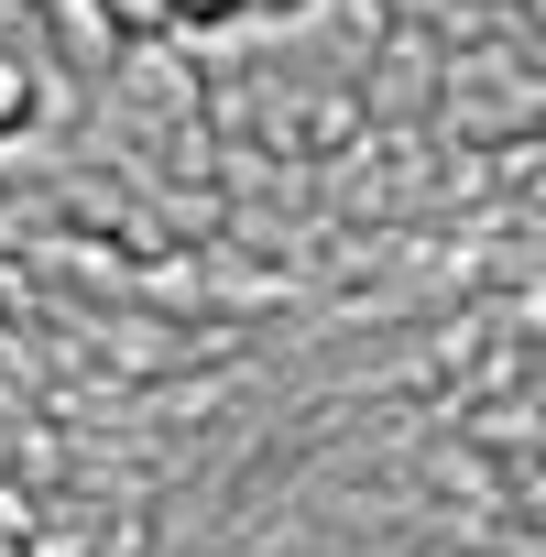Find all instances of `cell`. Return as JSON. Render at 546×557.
Instances as JSON below:
<instances>
[{
	"label": "cell",
	"instance_id": "cell-2",
	"mask_svg": "<svg viewBox=\"0 0 546 557\" xmlns=\"http://www.w3.org/2000/svg\"><path fill=\"white\" fill-rule=\"evenodd\" d=\"M110 34H175V0H99Z\"/></svg>",
	"mask_w": 546,
	"mask_h": 557
},
{
	"label": "cell",
	"instance_id": "cell-3",
	"mask_svg": "<svg viewBox=\"0 0 546 557\" xmlns=\"http://www.w3.org/2000/svg\"><path fill=\"white\" fill-rule=\"evenodd\" d=\"M240 0H175V23H229Z\"/></svg>",
	"mask_w": 546,
	"mask_h": 557
},
{
	"label": "cell",
	"instance_id": "cell-4",
	"mask_svg": "<svg viewBox=\"0 0 546 557\" xmlns=\"http://www.w3.org/2000/svg\"><path fill=\"white\" fill-rule=\"evenodd\" d=\"M535 372H546V361H535Z\"/></svg>",
	"mask_w": 546,
	"mask_h": 557
},
{
	"label": "cell",
	"instance_id": "cell-1",
	"mask_svg": "<svg viewBox=\"0 0 546 557\" xmlns=\"http://www.w3.org/2000/svg\"><path fill=\"white\" fill-rule=\"evenodd\" d=\"M34 99H45V66H34L23 45H0V132H23V121H34Z\"/></svg>",
	"mask_w": 546,
	"mask_h": 557
}]
</instances>
